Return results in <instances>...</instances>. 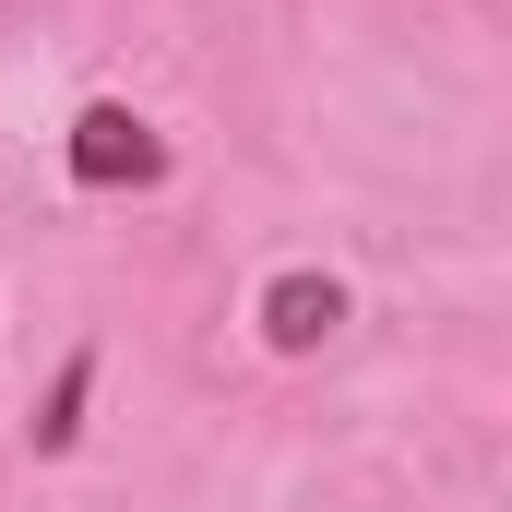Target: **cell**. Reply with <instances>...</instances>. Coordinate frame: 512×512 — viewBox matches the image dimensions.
Masks as SVG:
<instances>
[{"label":"cell","mask_w":512,"mask_h":512,"mask_svg":"<svg viewBox=\"0 0 512 512\" xmlns=\"http://www.w3.org/2000/svg\"><path fill=\"white\" fill-rule=\"evenodd\" d=\"M60 167H72V191H155L167 179V131L120 108V96H84L72 131H60Z\"/></svg>","instance_id":"obj_1"},{"label":"cell","mask_w":512,"mask_h":512,"mask_svg":"<svg viewBox=\"0 0 512 512\" xmlns=\"http://www.w3.org/2000/svg\"><path fill=\"white\" fill-rule=\"evenodd\" d=\"M251 322H262V346H274V358H322V346L346 334V286H334V274H310V262H286V274H262Z\"/></svg>","instance_id":"obj_2"},{"label":"cell","mask_w":512,"mask_h":512,"mask_svg":"<svg viewBox=\"0 0 512 512\" xmlns=\"http://www.w3.org/2000/svg\"><path fill=\"white\" fill-rule=\"evenodd\" d=\"M84 405H96V346H72V358L48 370L36 417H24V441H36V453H72V441H84Z\"/></svg>","instance_id":"obj_3"}]
</instances>
